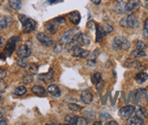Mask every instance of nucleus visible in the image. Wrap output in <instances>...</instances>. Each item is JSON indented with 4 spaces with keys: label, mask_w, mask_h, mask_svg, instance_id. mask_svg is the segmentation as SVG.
I'll use <instances>...</instances> for the list:
<instances>
[{
    "label": "nucleus",
    "mask_w": 148,
    "mask_h": 125,
    "mask_svg": "<svg viewBox=\"0 0 148 125\" xmlns=\"http://www.w3.org/2000/svg\"><path fill=\"white\" fill-rule=\"evenodd\" d=\"M95 26V22L93 21V20H91V21H89L88 22V24H87V27L89 28V29H94V27Z\"/></svg>",
    "instance_id": "obj_41"
},
{
    "label": "nucleus",
    "mask_w": 148,
    "mask_h": 125,
    "mask_svg": "<svg viewBox=\"0 0 148 125\" xmlns=\"http://www.w3.org/2000/svg\"><path fill=\"white\" fill-rule=\"evenodd\" d=\"M136 111V108L133 105H128V106H125L121 108L119 111V115L123 118H129L131 115Z\"/></svg>",
    "instance_id": "obj_9"
},
{
    "label": "nucleus",
    "mask_w": 148,
    "mask_h": 125,
    "mask_svg": "<svg viewBox=\"0 0 148 125\" xmlns=\"http://www.w3.org/2000/svg\"><path fill=\"white\" fill-rule=\"evenodd\" d=\"M54 78V72H53V69L50 68L49 69V72L47 74H40L38 76V79H39V81H43L44 83H49L53 80Z\"/></svg>",
    "instance_id": "obj_12"
},
{
    "label": "nucleus",
    "mask_w": 148,
    "mask_h": 125,
    "mask_svg": "<svg viewBox=\"0 0 148 125\" xmlns=\"http://www.w3.org/2000/svg\"><path fill=\"white\" fill-rule=\"evenodd\" d=\"M106 125H118V123L115 122V121H110V122H107L106 123Z\"/></svg>",
    "instance_id": "obj_43"
},
{
    "label": "nucleus",
    "mask_w": 148,
    "mask_h": 125,
    "mask_svg": "<svg viewBox=\"0 0 148 125\" xmlns=\"http://www.w3.org/2000/svg\"><path fill=\"white\" fill-rule=\"evenodd\" d=\"M147 79H148V74L145 73V72H140V73H138L136 75V83H138L140 84H142L145 82H146Z\"/></svg>",
    "instance_id": "obj_21"
},
{
    "label": "nucleus",
    "mask_w": 148,
    "mask_h": 125,
    "mask_svg": "<svg viewBox=\"0 0 148 125\" xmlns=\"http://www.w3.org/2000/svg\"><path fill=\"white\" fill-rule=\"evenodd\" d=\"M103 27V30H104V32L106 33V34H110V33L113 32L114 28H113V26L110 25H108V24H105L104 25L102 26Z\"/></svg>",
    "instance_id": "obj_31"
},
{
    "label": "nucleus",
    "mask_w": 148,
    "mask_h": 125,
    "mask_svg": "<svg viewBox=\"0 0 148 125\" xmlns=\"http://www.w3.org/2000/svg\"><path fill=\"white\" fill-rule=\"evenodd\" d=\"M69 20L74 25H78L81 21V16L78 11H73L69 14Z\"/></svg>",
    "instance_id": "obj_13"
},
{
    "label": "nucleus",
    "mask_w": 148,
    "mask_h": 125,
    "mask_svg": "<svg viewBox=\"0 0 148 125\" xmlns=\"http://www.w3.org/2000/svg\"><path fill=\"white\" fill-rule=\"evenodd\" d=\"M29 72L31 74H37V72H38V65L36 64H32L29 65Z\"/></svg>",
    "instance_id": "obj_34"
},
{
    "label": "nucleus",
    "mask_w": 148,
    "mask_h": 125,
    "mask_svg": "<svg viewBox=\"0 0 148 125\" xmlns=\"http://www.w3.org/2000/svg\"><path fill=\"white\" fill-rule=\"evenodd\" d=\"M136 45V49H138V50H145V47H146L145 42L144 41H141V40L137 41Z\"/></svg>",
    "instance_id": "obj_36"
},
{
    "label": "nucleus",
    "mask_w": 148,
    "mask_h": 125,
    "mask_svg": "<svg viewBox=\"0 0 148 125\" xmlns=\"http://www.w3.org/2000/svg\"><path fill=\"white\" fill-rule=\"evenodd\" d=\"M33 80H34L33 76L30 75V74H27V75H25L23 77V80L22 81H23V83L25 84H29V83H31L32 82H33Z\"/></svg>",
    "instance_id": "obj_32"
},
{
    "label": "nucleus",
    "mask_w": 148,
    "mask_h": 125,
    "mask_svg": "<svg viewBox=\"0 0 148 125\" xmlns=\"http://www.w3.org/2000/svg\"><path fill=\"white\" fill-rule=\"evenodd\" d=\"M62 50H63V46H62V44H61V43L56 44L55 45V47H54V52L56 53V54H58V53H60Z\"/></svg>",
    "instance_id": "obj_38"
},
{
    "label": "nucleus",
    "mask_w": 148,
    "mask_h": 125,
    "mask_svg": "<svg viewBox=\"0 0 148 125\" xmlns=\"http://www.w3.org/2000/svg\"><path fill=\"white\" fill-rule=\"evenodd\" d=\"M125 3L123 1H119L114 6V11L116 14H123L125 13Z\"/></svg>",
    "instance_id": "obj_20"
},
{
    "label": "nucleus",
    "mask_w": 148,
    "mask_h": 125,
    "mask_svg": "<svg viewBox=\"0 0 148 125\" xmlns=\"http://www.w3.org/2000/svg\"><path fill=\"white\" fill-rule=\"evenodd\" d=\"M47 92L55 97H60L61 96V91L59 87L56 84H51L47 87Z\"/></svg>",
    "instance_id": "obj_14"
},
{
    "label": "nucleus",
    "mask_w": 148,
    "mask_h": 125,
    "mask_svg": "<svg viewBox=\"0 0 148 125\" xmlns=\"http://www.w3.org/2000/svg\"><path fill=\"white\" fill-rule=\"evenodd\" d=\"M45 27H46L47 32H48L49 34H55L56 32V25H55L52 21H49L48 23H47Z\"/></svg>",
    "instance_id": "obj_23"
},
{
    "label": "nucleus",
    "mask_w": 148,
    "mask_h": 125,
    "mask_svg": "<svg viewBox=\"0 0 148 125\" xmlns=\"http://www.w3.org/2000/svg\"><path fill=\"white\" fill-rule=\"evenodd\" d=\"M36 39L41 44L46 47H50L54 44V40L50 36L45 34V33H38L36 35Z\"/></svg>",
    "instance_id": "obj_7"
},
{
    "label": "nucleus",
    "mask_w": 148,
    "mask_h": 125,
    "mask_svg": "<svg viewBox=\"0 0 148 125\" xmlns=\"http://www.w3.org/2000/svg\"><path fill=\"white\" fill-rule=\"evenodd\" d=\"M91 2L95 5H99L101 3V0H91Z\"/></svg>",
    "instance_id": "obj_45"
},
{
    "label": "nucleus",
    "mask_w": 148,
    "mask_h": 125,
    "mask_svg": "<svg viewBox=\"0 0 148 125\" xmlns=\"http://www.w3.org/2000/svg\"><path fill=\"white\" fill-rule=\"evenodd\" d=\"M81 101L85 104H90L93 102V95L89 90H85L81 94Z\"/></svg>",
    "instance_id": "obj_11"
},
{
    "label": "nucleus",
    "mask_w": 148,
    "mask_h": 125,
    "mask_svg": "<svg viewBox=\"0 0 148 125\" xmlns=\"http://www.w3.org/2000/svg\"><path fill=\"white\" fill-rule=\"evenodd\" d=\"M143 56H146V54L145 53L144 50H134L131 53V57L132 58H137V57H143Z\"/></svg>",
    "instance_id": "obj_27"
},
{
    "label": "nucleus",
    "mask_w": 148,
    "mask_h": 125,
    "mask_svg": "<svg viewBox=\"0 0 148 125\" xmlns=\"http://www.w3.org/2000/svg\"><path fill=\"white\" fill-rule=\"evenodd\" d=\"M72 55L75 57L86 58L89 55V51L86 49L81 48V46H78V47H75L72 50Z\"/></svg>",
    "instance_id": "obj_10"
},
{
    "label": "nucleus",
    "mask_w": 148,
    "mask_h": 125,
    "mask_svg": "<svg viewBox=\"0 0 148 125\" xmlns=\"http://www.w3.org/2000/svg\"><path fill=\"white\" fill-rule=\"evenodd\" d=\"M52 21L55 25H61V24H64L65 23V21H66V19H65V17L64 16H58V17H56V18H55V19H53V20H51Z\"/></svg>",
    "instance_id": "obj_33"
},
{
    "label": "nucleus",
    "mask_w": 148,
    "mask_h": 125,
    "mask_svg": "<svg viewBox=\"0 0 148 125\" xmlns=\"http://www.w3.org/2000/svg\"><path fill=\"white\" fill-rule=\"evenodd\" d=\"M47 1H48L49 3L52 4V3H55V2H56V0H47Z\"/></svg>",
    "instance_id": "obj_47"
},
{
    "label": "nucleus",
    "mask_w": 148,
    "mask_h": 125,
    "mask_svg": "<svg viewBox=\"0 0 148 125\" xmlns=\"http://www.w3.org/2000/svg\"><path fill=\"white\" fill-rule=\"evenodd\" d=\"M10 6L15 10H19L21 8V0H9Z\"/></svg>",
    "instance_id": "obj_26"
},
{
    "label": "nucleus",
    "mask_w": 148,
    "mask_h": 125,
    "mask_svg": "<svg viewBox=\"0 0 148 125\" xmlns=\"http://www.w3.org/2000/svg\"><path fill=\"white\" fill-rule=\"evenodd\" d=\"M94 124H95V125H98V124L100 125V124H102V122H95Z\"/></svg>",
    "instance_id": "obj_48"
},
{
    "label": "nucleus",
    "mask_w": 148,
    "mask_h": 125,
    "mask_svg": "<svg viewBox=\"0 0 148 125\" xmlns=\"http://www.w3.org/2000/svg\"><path fill=\"white\" fill-rule=\"evenodd\" d=\"M140 0H129L126 4H125V13L126 14H133L134 12H136L140 8Z\"/></svg>",
    "instance_id": "obj_8"
},
{
    "label": "nucleus",
    "mask_w": 148,
    "mask_h": 125,
    "mask_svg": "<svg viewBox=\"0 0 148 125\" xmlns=\"http://www.w3.org/2000/svg\"><path fill=\"white\" fill-rule=\"evenodd\" d=\"M147 1H148V0H147Z\"/></svg>",
    "instance_id": "obj_51"
},
{
    "label": "nucleus",
    "mask_w": 148,
    "mask_h": 125,
    "mask_svg": "<svg viewBox=\"0 0 148 125\" xmlns=\"http://www.w3.org/2000/svg\"><path fill=\"white\" fill-rule=\"evenodd\" d=\"M127 124L129 125H143L145 122H144V119L142 118H140L139 116H133L131 118L127 120Z\"/></svg>",
    "instance_id": "obj_18"
},
{
    "label": "nucleus",
    "mask_w": 148,
    "mask_h": 125,
    "mask_svg": "<svg viewBox=\"0 0 148 125\" xmlns=\"http://www.w3.org/2000/svg\"><path fill=\"white\" fill-rule=\"evenodd\" d=\"M49 124H57V123L56 122H48L47 125H49Z\"/></svg>",
    "instance_id": "obj_49"
},
{
    "label": "nucleus",
    "mask_w": 148,
    "mask_h": 125,
    "mask_svg": "<svg viewBox=\"0 0 148 125\" xmlns=\"http://www.w3.org/2000/svg\"><path fill=\"white\" fill-rule=\"evenodd\" d=\"M136 115L137 116H139L140 118H147V113H146V111L144 109V108H139L138 109V111H136Z\"/></svg>",
    "instance_id": "obj_29"
},
{
    "label": "nucleus",
    "mask_w": 148,
    "mask_h": 125,
    "mask_svg": "<svg viewBox=\"0 0 148 125\" xmlns=\"http://www.w3.org/2000/svg\"><path fill=\"white\" fill-rule=\"evenodd\" d=\"M8 124V120L5 117H0V125H6Z\"/></svg>",
    "instance_id": "obj_42"
},
{
    "label": "nucleus",
    "mask_w": 148,
    "mask_h": 125,
    "mask_svg": "<svg viewBox=\"0 0 148 125\" xmlns=\"http://www.w3.org/2000/svg\"><path fill=\"white\" fill-rule=\"evenodd\" d=\"M16 64L18 65V66L23 67V68L27 67L28 66V60H27V58H20L16 62Z\"/></svg>",
    "instance_id": "obj_28"
},
{
    "label": "nucleus",
    "mask_w": 148,
    "mask_h": 125,
    "mask_svg": "<svg viewBox=\"0 0 148 125\" xmlns=\"http://www.w3.org/2000/svg\"><path fill=\"white\" fill-rule=\"evenodd\" d=\"M77 119H78V117L72 115V114H67L65 117L66 122H67L70 125H76L77 124Z\"/></svg>",
    "instance_id": "obj_24"
},
{
    "label": "nucleus",
    "mask_w": 148,
    "mask_h": 125,
    "mask_svg": "<svg viewBox=\"0 0 148 125\" xmlns=\"http://www.w3.org/2000/svg\"><path fill=\"white\" fill-rule=\"evenodd\" d=\"M27 89L25 86H24V85H20V86L16 87L15 90H14V94L17 96H22L24 94H27Z\"/></svg>",
    "instance_id": "obj_25"
},
{
    "label": "nucleus",
    "mask_w": 148,
    "mask_h": 125,
    "mask_svg": "<svg viewBox=\"0 0 148 125\" xmlns=\"http://www.w3.org/2000/svg\"><path fill=\"white\" fill-rule=\"evenodd\" d=\"M87 124V121L83 117H78L77 119V124L76 125H86Z\"/></svg>",
    "instance_id": "obj_39"
},
{
    "label": "nucleus",
    "mask_w": 148,
    "mask_h": 125,
    "mask_svg": "<svg viewBox=\"0 0 148 125\" xmlns=\"http://www.w3.org/2000/svg\"><path fill=\"white\" fill-rule=\"evenodd\" d=\"M18 42H19V37H17V36H12L8 41V43L5 44V49H4V53L6 56H11L13 52L16 50V44H18Z\"/></svg>",
    "instance_id": "obj_4"
},
{
    "label": "nucleus",
    "mask_w": 148,
    "mask_h": 125,
    "mask_svg": "<svg viewBox=\"0 0 148 125\" xmlns=\"http://www.w3.org/2000/svg\"><path fill=\"white\" fill-rule=\"evenodd\" d=\"M145 32H146L148 34V18L145 20Z\"/></svg>",
    "instance_id": "obj_44"
},
{
    "label": "nucleus",
    "mask_w": 148,
    "mask_h": 125,
    "mask_svg": "<svg viewBox=\"0 0 148 125\" xmlns=\"http://www.w3.org/2000/svg\"><path fill=\"white\" fill-rule=\"evenodd\" d=\"M101 79H102V75L99 72H95L91 75V82L95 85H97L101 82Z\"/></svg>",
    "instance_id": "obj_22"
},
{
    "label": "nucleus",
    "mask_w": 148,
    "mask_h": 125,
    "mask_svg": "<svg viewBox=\"0 0 148 125\" xmlns=\"http://www.w3.org/2000/svg\"><path fill=\"white\" fill-rule=\"evenodd\" d=\"M98 55H99V50L95 49L91 54V55L89 56L88 60H87V64L89 66H95V64L96 63V59H97Z\"/></svg>",
    "instance_id": "obj_16"
},
{
    "label": "nucleus",
    "mask_w": 148,
    "mask_h": 125,
    "mask_svg": "<svg viewBox=\"0 0 148 125\" xmlns=\"http://www.w3.org/2000/svg\"><path fill=\"white\" fill-rule=\"evenodd\" d=\"M16 55L19 58H27L31 55V43L27 42L21 44L16 50Z\"/></svg>",
    "instance_id": "obj_6"
},
{
    "label": "nucleus",
    "mask_w": 148,
    "mask_h": 125,
    "mask_svg": "<svg viewBox=\"0 0 148 125\" xmlns=\"http://www.w3.org/2000/svg\"><path fill=\"white\" fill-rule=\"evenodd\" d=\"M1 101H2V97L0 96V102H1Z\"/></svg>",
    "instance_id": "obj_50"
},
{
    "label": "nucleus",
    "mask_w": 148,
    "mask_h": 125,
    "mask_svg": "<svg viewBox=\"0 0 148 125\" xmlns=\"http://www.w3.org/2000/svg\"><path fill=\"white\" fill-rule=\"evenodd\" d=\"M11 22H12V17L6 16H0V28L5 29L10 25Z\"/></svg>",
    "instance_id": "obj_15"
},
{
    "label": "nucleus",
    "mask_w": 148,
    "mask_h": 125,
    "mask_svg": "<svg viewBox=\"0 0 148 125\" xmlns=\"http://www.w3.org/2000/svg\"><path fill=\"white\" fill-rule=\"evenodd\" d=\"M6 76V70L4 68H0V81Z\"/></svg>",
    "instance_id": "obj_40"
},
{
    "label": "nucleus",
    "mask_w": 148,
    "mask_h": 125,
    "mask_svg": "<svg viewBox=\"0 0 148 125\" xmlns=\"http://www.w3.org/2000/svg\"><path fill=\"white\" fill-rule=\"evenodd\" d=\"M6 87H8V84H6V83L3 82L2 80L0 81V94L5 93V91L6 90Z\"/></svg>",
    "instance_id": "obj_37"
},
{
    "label": "nucleus",
    "mask_w": 148,
    "mask_h": 125,
    "mask_svg": "<svg viewBox=\"0 0 148 125\" xmlns=\"http://www.w3.org/2000/svg\"><path fill=\"white\" fill-rule=\"evenodd\" d=\"M4 43H5V39L0 36V46H2V45L4 44Z\"/></svg>",
    "instance_id": "obj_46"
},
{
    "label": "nucleus",
    "mask_w": 148,
    "mask_h": 125,
    "mask_svg": "<svg viewBox=\"0 0 148 125\" xmlns=\"http://www.w3.org/2000/svg\"><path fill=\"white\" fill-rule=\"evenodd\" d=\"M79 30L77 28H74V29H71V30H68L66 31V33H64V34L61 36L60 37V40L59 42L61 44H68L70 43L72 40L77 36V35L79 34Z\"/></svg>",
    "instance_id": "obj_5"
},
{
    "label": "nucleus",
    "mask_w": 148,
    "mask_h": 125,
    "mask_svg": "<svg viewBox=\"0 0 148 125\" xmlns=\"http://www.w3.org/2000/svg\"><path fill=\"white\" fill-rule=\"evenodd\" d=\"M96 31H95V41L96 42H101L104 39V36H106V33L103 30V27L100 25H96Z\"/></svg>",
    "instance_id": "obj_17"
},
{
    "label": "nucleus",
    "mask_w": 148,
    "mask_h": 125,
    "mask_svg": "<svg viewBox=\"0 0 148 125\" xmlns=\"http://www.w3.org/2000/svg\"><path fill=\"white\" fill-rule=\"evenodd\" d=\"M130 45L131 44L129 40L122 36L115 37L113 43V47L114 50H127L130 47Z\"/></svg>",
    "instance_id": "obj_2"
},
{
    "label": "nucleus",
    "mask_w": 148,
    "mask_h": 125,
    "mask_svg": "<svg viewBox=\"0 0 148 125\" xmlns=\"http://www.w3.org/2000/svg\"><path fill=\"white\" fill-rule=\"evenodd\" d=\"M145 90H142V89H140L137 91V94H136V100L138 102H140L141 99H143V98L145 97Z\"/></svg>",
    "instance_id": "obj_35"
},
{
    "label": "nucleus",
    "mask_w": 148,
    "mask_h": 125,
    "mask_svg": "<svg viewBox=\"0 0 148 125\" xmlns=\"http://www.w3.org/2000/svg\"><path fill=\"white\" fill-rule=\"evenodd\" d=\"M68 109L73 111H79L82 110V107L79 106V105L75 104V103H69L68 104Z\"/></svg>",
    "instance_id": "obj_30"
},
{
    "label": "nucleus",
    "mask_w": 148,
    "mask_h": 125,
    "mask_svg": "<svg viewBox=\"0 0 148 125\" xmlns=\"http://www.w3.org/2000/svg\"><path fill=\"white\" fill-rule=\"evenodd\" d=\"M18 18L22 24V28L25 33H31L35 30L36 23L34 19L25 16V15H19Z\"/></svg>",
    "instance_id": "obj_1"
},
{
    "label": "nucleus",
    "mask_w": 148,
    "mask_h": 125,
    "mask_svg": "<svg viewBox=\"0 0 148 125\" xmlns=\"http://www.w3.org/2000/svg\"><path fill=\"white\" fill-rule=\"evenodd\" d=\"M120 25L124 27H130V28H134L139 25L138 19L136 16H134L132 14L128 15L127 16L124 17L120 21Z\"/></svg>",
    "instance_id": "obj_3"
},
{
    "label": "nucleus",
    "mask_w": 148,
    "mask_h": 125,
    "mask_svg": "<svg viewBox=\"0 0 148 125\" xmlns=\"http://www.w3.org/2000/svg\"><path fill=\"white\" fill-rule=\"evenodd\" d=\"M31 91H32V93L38 96H45L47 94V91L45 90L44 87L40 86V85H35V86L32 87Z\"/></svg>",
    "instance_id": "obj_19"
}]
</instances>
